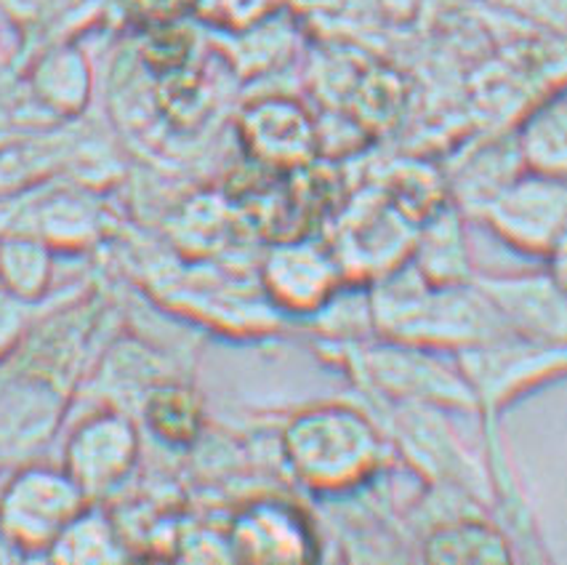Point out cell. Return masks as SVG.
<instances>
[{"mask_svg":"<svg viewBox=\"0 0 567 565\" xmlns=\"http://www.w3.org/2000/svg\"><path fill=\"white\" fill-rule=\"evenodd\" d=\"M373 323L402 345L458 352L504 333L496 310L477 282L440 286L411 265L381 275L371 294Z\"/></svg>","mask_w":567,"mask_h":565,"instance_id":"6da1fadb","label":"cell"},{"mask_svg":"<svg viewBox=\"0 0 567 565\" xmlns=\"http://www.w3.org/2000/svg\"><path fill=\"white\" fill-rule=\"evenodd\" d=\"M282 451L301 483L339 494L379 470L384 443L365 413L331 403L299 413L282 432Z\"/></svg>","mask_w":567,"mask_h":565,"instance_id":"7a4b0ae2","label":"cell"},{"mask_svg":"<svg viewBox=\"0 0 567 565\" xmlns=\"http://www.w3.org/2000/svg\"><path fill=\"white\" fill-rule=\"evenodd\" d=\"M477 411L498 419L509 405L567 377V345H546L517 333H498L456 352Z\"/></svg>","mask_w":567,"mask_h":565,"instance_id":"3957f363","label":"cell"},{"mask_svg":"<svg viewBox=\"0 0 567 565\" xmlns=\"http://www.w3.org/2000/svg\"><path fill=\"white\" fill-rule=\"evenodd\" d=\"M480 219L512 251L544 261L567 229V179L523 171Z\"/></svg>","mask_w":567,"mask_h":565,"instance_id":"277c9868","label":"cell"},{"mask_svg":"<svg viewBox=\"0 0 567 565\" xmlns=\"http://www.w3.org/2000/svg\"><path fill=\"white\" fill-rule=\"evenodd\" d=\"M474 282L493 305L504 331L546 345H567V291L546 265L519 273H477Z\"/></svg>","mask_w":567,"mask_h":565,"instance_id":"5b68a950","label":"cell"},{"mask_svg":"<svg viewBox=\"0 0 567 565\" xmlns=\"http://www.w3.org/2000/svg\"><path fill=\"white\" fill-rule=\"evenodd\" d=\"M344 267L333 248L305 238L277 240L264 261V288L280 310L293 315L320 312L341 288Z\"/></svg>","mask_w":567,"mask_h":565,"instance_id":"8992f818","label":"cell"},{"mask_svg":"<svg viewBox=\"0 0 567 565\" xmlns=\"http://www.w3.org/2000/svg\"><path fill=\"white\" fill-rule=\"evenodd\" d=\"M227 547L243 563H309L318 534L309 517L286 499H261L237 512Z\"/></svg>","mask_w":567,"mask_h":565,"instance_id":"52a82bcc","label":"cell"},{"mask_svg":"<svg viewBox=\"0 0 567 565\" xmlns=\"http://www.w3.org/2000/svg\"><path fill=\"white\" fill-rule=\"evenodd\" d=\"M434 352L437 350H430V347L392 341L389 350L371 355L368 368H371L373 382H379L392 396L424 405L477 411V403H474V396L458 363L447 366Z\"/></svg>","mask_w":567,"mask_h":565,"instance_id":"ba28073f","label":"cell"},{"mask_svg":"<svg viewBox=\"0 0 567 565\" xmlns=\"http://www.w3.org/2000/svg\"><path fill=\"white\" fill-rule=\"evenodd\" d=\"M85 491L64 472H28L6 499V525L30 547L54 544L85 510Z\"/></svg>","mask_w":567,"mask_h":565,"instance_id":"9c48e42d","label":"cell"},{"mask_svg":"<svg viewBox=\"0 0 567 565\" xmlns=\"http://www.w3.org/2000/svg\"><path fill=\"white\" fill-rule=\"evenodd\" d=\"M248 155L264 168H305L318 150V131L299 104L291 100H267L246 110L240 123Z\"/></svg>","mask_w":567,"mask_h":565,"instance_id":"30bf717a","label":"cell"},{"mask_svg":"<svg viewBox=\"0 0 567 565\" xmlns=\"http://www.w3.org/2000/svg\"><path fill=\"white\" fill-rule=\"evenodd\" d=\"M138 443L128 419L99 413L70 440L68 475L89 494H102L117 485L134 466Z\"/></svg>","mask_w":567,"mask_h":565,"instance_id":"8fae6325","label":"cell"},{"mask_svg":"<svg viewBox=\"0 0 567 565\" xmlns=\"http://www.w3.org/2000/svg\"><path fill=\"white\" fill-rule=\"evenodd\" d=\"M464 216L456 203H443L419 222L411 256L413 267L426 280L440 286H461L477 278Z\"/></svg>","mask_w":567,"mask_h":565,"instance_id":"7c38bea8","label":"cell"},{"mask_svg":"<svg viewBox=\"0 0 567 565\" xmlns=\"http://www.w3.org/2000/svg\"><path fill=\"white\" fill-rule=\"evenodd\" d=\"M424 557L430 563H514L517 544L509 531L483 517H461V521L437 525L424 544Z\"/></svg>","mask_w":567,"mask_h":565,"instance_id":"4fadbf2b","label":"cell"},{"mask_svg":"<svg viewBox=\"0 0 567 565\" xmlns=\"http://www.w3.org/2000/svg\"><path fill=\"white\" fill-rule=\"evenodd\" d=\"M514 142L525 171L567 179V94L549 96L533 107L519 123Z\"/></svg>","mask_w":567,"mask_h":565,"instance_id":"5bb4252c","label":"cell"},{"mask_svg":"<svg viewBox=\"0 0 567 565\" xmlns=\"http://www.w3.org/2000/svg\"><path fill=\"white\" fill-rule=\"evenodd\" d=\"M523 157H519L517 142H509V147L501 153V150H493V153H483L477 161H472L470 166L461 171L456 182V206L464 214L470 216H483V212L496 201V195L506 184L517 179L523 174Z\"/></svg>","mask_w":567,"mask_h":565,"instance_id":"9a60e30c","label":"cell"},{"mask_svg":"<svg viewBox=\"0 0 567 565\" xmlns=\"http://www.w3.org/2000/svg\"><path fill=\"white\" fill-rule=\"evenodd\" d=\"M147 424L166 443L187 445L200 432V403L184 387H157L147 400Z\"/></svg>","mask_w":567,"mask_h":565,"instance_id":"2e32d148","label":"cell"},{"mask_svg":"<svg viewBox=\"0 0 567 565\" xmlns=\"http://www.w3.org/2000/svg\"><path fill=\"white\" fill-rule=\"evenodd\" d=\"M54 557L72 563L121 561V542L112 525L96 512H81L54 542Z\"/></svg>","mask_w":567,"mask_h":565,"instance_id":"e0dca14e","label":"cell"},{"mask_svg":"<svg viewBox=\"0 0 567 565\" xmlns=\"http://www.w3.org/2000/svg\"><path fill=\"white\" fill-rule=\"evenodd\" d=\"M544 265L554 275V280H557L559 286H563L567 291V229H565L563 238L554 243V248L549 251V256L544 259Z\"/></svg>","mask_w":567,"mask_h":565,"instance_id":"ac0fdd59","label":"cell"}]
</instances>
